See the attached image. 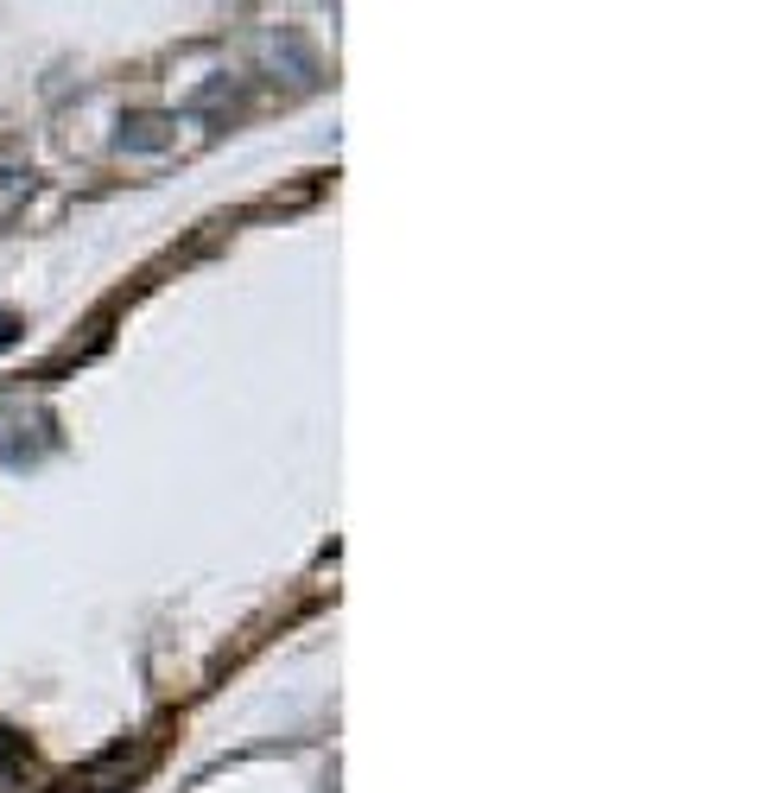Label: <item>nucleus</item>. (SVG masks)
Segmentation results:
<instances>
[{
    "label": "nucleus",
    "instance_id": "f257e3e1",
    "mask_svg": "<svg viewBox=\"0 0 761 793\" xmlns=\"http://www.w3.org/2000/svg\"><path fill=\"white\" fill-rule=\"evenodd\" d=\"M172 127H179L172 114H127L121 134H114V146H121V152H165V146H172Z\"/></svg>",
    "mask_w": 761,
    "mask_h": 793
},
{
    "label": "nucleus",
    "instance_id": "f03ea898",
    "mask_svg": "<svg viewBox=\"0 0 761 793\" xmlns=\"http://www.w3.org/2000/svg\"><path fill=\"white\" fill-rule=\"evenodd\" d=\"M13 343H20V325H13V318L0 312V350H13Z\"/></svg>",
    "mask_w": 761,
    "mask_h": 793
}]
</instances>
